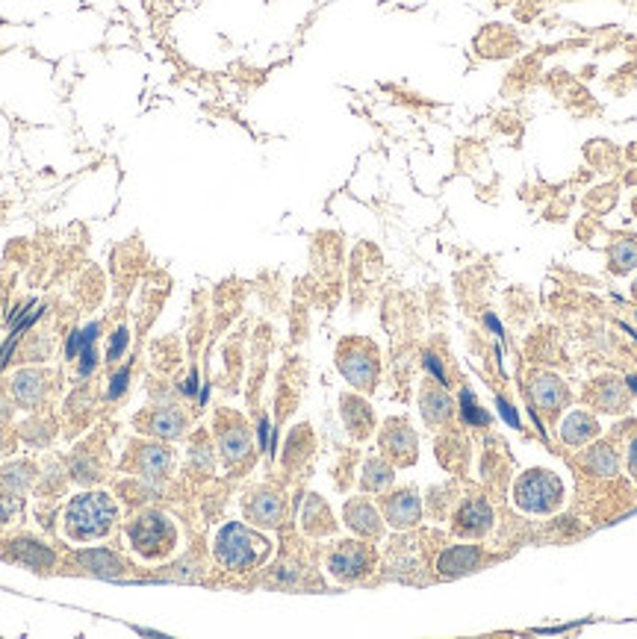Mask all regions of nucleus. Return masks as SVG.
I'll list each match as a JSON object with an SVG mask.
<instances>
[{
  "label": "nucleus",
  "instance_id": "obj_3",
  "mask_svg": "<svg viewBox=\"0 0 637 639\" xmlns=\"http://www.w3.org/2000/svg\"><path fill=\"white\" fill-rule=\"evenodd\" d=\"M516 504L525 510V513H552L561 498H564V486L552 472H543V468H531L516 481L514 489Z\"/></svg>",
  "mask_w": 637,
  "mask_h": 639
},
{
  "label": "nucleus",
  "instance_id": "obj_28",
  "mask_svg": "<svg viewBox=\"0 0 637 639\" xmlns=\"http://www.w3.org/2000/svg\"><path fill=\"white\" fill-rule=\"evenodd\" d=\"M588 466H590L597 475L611 477V475H617L620 460H617V454H614V451L608 448V445H599V448H590V454H588Z\"/></svg>",
  "mask_w": 637,
  "mask_h": 639
},
{
  "label": "nucleus",
  "instance_id": "obj_23",
  "mask_svg": "<svg viewBox=\"0 0 637 639\" xmlns=\"http://www.w3.org/2000/svg\"><path fill=\"white\" fill-rule=\"evenodd\" d=\"M139 468L145 477H159L166 475L168 468H172V454L166 448H142V457H139Z\"/></svg>",
  "mask_w": 637,
  "mask_h": 639
},
{
  "label": "nucleus",
  "instance_id": "obj_2",
  "mask_svg": "<svg viewBox=\"0 0 637 639\" xmlns=\"http://www.w3.org/2000/svg\"><path fill=\"white\" fill-rule=\"evenodd\" d=\"M115 513H119V510H115L110 495H103V493L77 495V498H71V504L66 510V534L74 542L101 539L110 534Z\"/></svg>",
  "mask_w": 637,
  "mask_h": 639
},
{
  "label": "nucleus",
  "instance_id": "obj_14",
  "mask_svg": "<svg viewBox=\"0 0 637 639\" xmlns=\"http://www.w3.org/2000/svg\"><path fill=\"white\" fill-rule=\"evenodd\" d=\"M13 392H15V401L21 407H39L41 398H45V375L41 371H18L15 380H13Z\"/></svg>",
  "mask_w": 637,
  "mask_h": 639
},
{
  "label": "nucleus",
  "instance_id": "obj_9",
  "mask_svg": "<svg viewBox=\"0 0 637 639\" xmlns=\"http://www.w3.org/2000/svg\"><path fill=\"white\" fill-rule=\"evenodd\" d=\"M478 566H481V548L478 546H452L437 560V572L443 578H461V574H470Z\"/></svg>",
  "mask_w": 637,
  "mask_h": 639
},
{
  "label": "nucleus",
  "instance_id": "obj_21",
  "mask_svg": "<svg viewBox=\"0 0 637 639\" xmlns=\"http://www.w3.org/2000/svg\"><path fill=\"white\" fill-rule=\"evenodd\" d=\"M422 415L431 424H440L452 415V398L443 389H428L422 392Z\"/></svg>",
  "mask_w": 637,
  "mask_h": 639
},
{
  "label": "nucleus",
  "instance_id": "obj_4",
  "mask_svg": "<svg viewBox=\"0 0 637 639\" xmlns=\"http://www.w3.org/2000/svg\"><path fill=\"white\" fill-rule=\"evenodd\" d=\"M175 525L163 513H145L130 525V542L142 557H163L175 548Z\"/></svg>",
  "mask_w": 637,
  "mask_h": 639
},
{
  "label": "nucleus",
  "instance_id": "obj_24",
  "mask_svg": "<svg viewBox=\"0 0 637 639\" xmlns=\"http://www.w3.org/2000/svg\"><path fill=\"white\" fill-rule=\"evenodd\" d=\"M458 404H461V419H463V424H470V428H487V424H490V415H487V410L478 407L472 389H461Z\"/></svg>",
  "mask_w": 637,
  "mask_h": 639
},
{
  "label": "nucleus",
  "instance_id": "obj_12",
  "mask_svg": "<svg viewBox=\"0 0 637 639\" xmlns=\"http://www.w3.org/2000/svg\"><path fill=\"white\" fill-rule=\"evenodd\" d=\"M345 525L352 528L354 534L372 537V539L381 537V530H384L378 510L372 507L369 501H363V498H357V501H348V504H345Z\"/></svg>",
  "mask_w": 637,
  "mask_h": 639
},
{
  "label": "nucleus",
  "instance_id": "obj_16",
  "mask_svg": "<svg viewBox=\"0 0 637 639\" xmlns=\"http://www.w3.org/2000/svg\"><path fill=\"white\" fill-rule=\"evenodd\" d=\"M343 419L348 424V430H352L357 439H363V436H369V428H372V410H369V404L366 401H360L354 395H345L343 398Z\"/></svg>",
  "mask_w": 637,
  "mask_h": 639
},
{
  "label": "nucleus",
  "instance_id": "obj_37",
  "mask_svg": "<svg viewBox=\"0 0 637 639\" xmlns=\"http://www.w3.org/2000/svg\"><path fill=\"white\" fill-rule=\"evenodd\" d=\"M184 392H186L189 398L198 395V371H195V368L189 371V377H186V383H184Z\"/></svg>",
  "mask_w": 637,
  "mask_h": 639
},
{
  "label": "nucleus",
  "instance_id": "obj_1",
  "mask_svg": "<svg viewBox=\"0 0 637 639\" xmlns=\"http://www.w3.org/2000/svg\"><path fill=\"white\" fill-rule=\"evenodd\" d=\"M212 551H216V560L225 569L248 572L269 557L272 542L260 534H254L251 528L239 525V521H228V525L216 534V548Z\"/></svg>",
  "mask_w": 637,
  "mask_h": 639
},
{
  "label": "nucleus",
  "instance_id": "obj_27",
  "mask_svg": "<svg viewBox=\"0 0 637 639\" xmlns=\"http://www.w3.org/2000/svg\"><path fill=\"white\" fill-rule=\"evenodd\" d=\"M15 546V554H18V560H24L30 563V566H50L53 563V554L45 548V546H39V542H30V539H21V542H13Z\"/></svg>",
  "mask_w": 637,
  "mask_h": 639
},
{
  "label": "nucleus",
  "instance_id": "obj_7",
  "mask_svg": "<svg viewBox=\"0 0 637 639\" xmlns=\"http://www.w3.org/2000/svg\"><path fill=\"white\" fill-rule=\"evenodd\" d=\"M384 516H387V521H390L392 528H413V525H419L422 504H419L417 489H399V493H392L384 501Z\"/></svg>",
  "mask_w": 637,
  "mask_h": 639
},
{
  "label": "nucleus",
  "instance_id": "obj_22",
  "mask_svg": "<svg viewBox=\"0 0 637 639\" xmlns=\"http://www.w3.org/2000/svg\"><path fill=\"white\" fill-rule=\"evenodd\" d=\"M366 493H384V489L392 484V468L381 460V457H372V460L363 466V477H360Z\"/></svg>",
  "mask_w": 637,
  "mask_h": 639
},
{
  "label": "nucleus",
  "instance_id": "obj_29",
  "mask_svg": "<svg viewBox=\"0 0 637 639\" xmlns=\"http://www.w3.org/2000/svg\"><path fill=\"white\" fill-rule=\"evenodd\" d=\"M127 345H130V330L127 327H119L112 333V339H110V348H106V359H110V363H115V359H121L124 357V351H127Z\"/></svg>",
  "mask_w": 637,
  "mask_h": 639
},
{
  "label": "nucleus",
  "instance_id": "obj_31",
  "mask_svg": "<svg viewBox=\"0 0 637 639\" xmlns=\"http://www.w3.org/2000/svg\"><path fill=\"white\" fill-rule=\"evenodd\" d=\"M15 513H21V498L15 493L0 495V521H13Z\"/></svg>",
  "mask_w": 637,
  "mask_h": 639
},
{
  "label": "nucleus",
  "instance_id": "obj_35",
  "mask_svg": "<svg viewBox=\"0 0 637 639\" xmlns=\"http://www.w3.org/2000/svg\"><path fill=\"white\" fill-rule=\"evenodd\" d=\"M496 404H498V413H502V419L511 424V428H519V415H516V410L511 407V404H507L505 398H498Z\"/></svg>",
  "mask_w": 637,
  "mask_h": 639
},
{
  "label": "nucleus",
  "instance_id": "obj_17",
  "mask_svg": "<svg viewBox=\"0 0 637 639\" xmlns=\"http://www.w3.org/2000/svg\"><path fill=\"white\" fill-rule=\"evenodd\" d=\"M184 428H186V415L177 410H157V413H151V419L145 424V430L166 436V439H175V436L184 433Z\"/></svg>",
  "mask_w": 637,
  "mask_h": 639
},
{
  "label": "nucleus",
  "instance_id": "obj_20",
  "mask_svg": "<svg viewBox=\"0 0 637 639\" xmlns=\"http://www.w3.org/2000/svg\"><path fill=\"white\" fill-rule=\"evenodd\" d=\"M251 451V439H248V430L242 424H233V428L221 430V454H225L228 463H237L242 460Z\"/></svg>",
  "mask_w": 637,
  "mask_h": 639
},
{
  "label": "nucleus",
  "instance_id": "obj_5",
  "mask_svg": "<svg viewBox=\"0 0 637 639\" xmlns=\"http://www.w3.org/2000/svg\"><path fill=\"white\" fill-rule=\"evenodd\" d=\"M339 371L357 389H372L378 380V354L369 342H343L339 348Z\"/></svg>",
  "mask_w": 637,
  "mask_h": 639
},
{
  "label": "nucleus",
  "instance_id": "obj_38",
  "mask_svg": "<svg viewBox=\"0 0 637 639\" xmlns=\"http://www.w3.org/2000/svg\"><path fill=\"white\" fill-rule=\"evenodd\" d=\"M629 475L634 477V484H637V439L632 442V448H629Z\"/></svg>",
  "mask_w": 637,
  "mask_h": 639
},
{
  "label": "nucleus",
  "instance_id": "obj_6",
  "mask_svg": "<svg viewBox=\"0 0 637 639\" xmlns=\"http://www.w3.org/2000/svg\"><path fill=\"white\" fill-rule=\"evenodd\" d=\"M372 563H375V554L363 542H339L327 557V572L336 581H357L372 572Z\"/></svg>",
  "mask_w": 637,
  "mask_h": 639
},
{
  "label": "nucleus",
  "instance_id": "obj_41",
  "mask_svg": "<svg viewBox=\"0 0 637 639\" xmlns=\"http://www.w3.org/2000/svg\"><path fill=\"white\" fill-rule=\"evenodd\" d=\"M632 295L637 297V280H634V286H632Z\"/></svg>",
  "mask_w": 637,
  "mask_h": 639
},
{
  "label": "nucleus",
  "instance_id": "obj_15",
  "mask_svg": "<svg viewBox=\"0 0 637 639\" xmlns=\"http://www.w3.org/2000/svg\"><path fill=\"white\" fill-rule=\"evenodd\" d=\"M597 433H599V424H597V419H590L588 413H570L564 424H561V439L567 445H584Z\"/></svg>",
  "mask_w": 637,
  "mask_h": 639
},
{
  "label": "nucleus",
  "instance_id": "obj_34",
  "mask_svg": "<svg viewBox=\"0 0 637 639\" xmlns=\"http://www.w3.org/2000/svg\"><path fill=\"white\" fill-rule=\"evenodd\" d=\"M257 439H260V451H265L269 454V442H272V424H269V419H263L257 422Z\"/></svg>",
  "mask_w": 637,
  "mask_h": 639
},
{
  "label": "nucleus",
  "instance_id": "obj_19",
  "mask_svg": "<svg viewBox=\"0 0 637 639\" xmlns=\"http://www.w3.org/2000/svg\"><path fill=\"white\" fill-rule=\"evenodd\" d=\"M611 271L617 274H629L632 269H637V236H620L611 244Z\"/></svg>",
  "mask_w": 637,
  "mask_h": 639
},
{
  "label": "nucleus",
  "instance_id": "obj_25",
  "mask_svg": "<svg viewBox=\"0 0 637 639\" xmlns=\"http://www.w3.org/2000/svg\"><path fill=\"white\" fill-rule=\"evenodd\" d=\"M0 484H4L9 493H24V489L33 484V466L27 463H18V466H6L4 472H0Z\"/></svg>",
  "mask_w": 637,
  "mask_h": 639
},
{
  "label": "nucleus",
  "instance_id": "obj_39",
  "mask_svg": "<svg viewBox=\"0 0 637 639\" xmlns=\"http://www.w3.org/2000/svg\"><path fill=\"white\" fill-rule=\"evenodd\" d=\"M484 322H487V327L493 330V333H502V324L496 322V315H493V313H487V315H484Z\"/></svg>",
  "mask_w": 637,
  "mask_h": 639
},
{
  "label": "nucleus",
  "instance_id": "obj_10",
  "mask_svg": "<svg viewBox=\"0 0 637 639\" xmlns=\"http://www.w3.org/2000/svg\"><path fill=\"white\" fill-rule=\"evenodd\" d=\"M246 513L254 525H265V528H278L283 519V501L281 495L269 493V489H260V493H251L246 501Z\"/></svg>",
  "mask_w": 637,
  "mask_h": 639
},
{
  "label": "nucleus",
  "instance_id": "obj_26",
  "mask_svg": "<svg viewBox=\"0 0 637 639\" xmlns=\"http://www.w3.org/2000/svg\"><path fill=\"white\" fill-rule=\"evenodd\" d=\"M597 404L602 410H623L625 407V392L623 386L614 377H605L599 380V386H597Z\"/></svg>",
  "mask_w": 637,
  "mask_h": 639
},
{
  "label": "nucleus",
  "instance_id": "obj_8",
  "mask_svg": "<svg viewBox=\"0 0 637 639\" xmlns=\"http://www.w3.org/2000/svg\"><path fill=\"white\" fill-rule=\"evenodd\" d=\"M381 442H384L387 454L396 457L399 463H413V457H417V433L410 430L405 419H390Z\"/></svg>",
  "mask_w": 637,
  "mask_h": 639
},
{
  "label": "nucleus",
  "instance_id": "obj_13",
  "mask_svg": "<svg viewBox=\"0 0 637 639\" xmlns=\"http://www.w3.org/2000/svg\"><path fill=\"white\" fill-rule=\"evenodd\" d=\"M531 401L537 404V407H543V410H558L561 404L567 401V386H564V380H561L558 375H537L534 380H531Z\"/></svg>",
  "mask_w": 637,
  "mask_h": 639
},
{
  "label": "nucleus",
  "instance_id": "obj_32",
  "mask_svg": "<svg viewBox=\"0 0 637 639\" xmlns=\"http://www.w3.org/2000/svg\"><path fill=\"white\" fill-rule=\"evenodd\" d=\"M94 366H98V351H94V345L83 348V351H80V377L92 375Z\"/></svg>",
  "mask_w": 637,
  "mask_h": 639
},
{
  "label": "nucleus",
  "instance_id": "obj_11",
  "mask_svg": "<svg viewBox=\"0 0 637 639\" xmlns=\"http://www.w3.org/2000/svg\"><path fill=\"white\" fill-rule=\"evenodd\" d=\"M458 525H454V530L463 537H484L487 530H490V521H493V513H490V507H487V501H481V498H472V501H466L461 507V513H458Z\"/></svg>",
  "mask_w": 637,
  "mask_h": 639
},
{
  "label": "nucleus",
  "instance_id": "obj_42",
  "mask_svg": "<svg viewBox=\"0 0 637 639\" xmlns=\"http://www.w3.org/2000/svg\"><path fill=\"white\" fill-rule=\"evenodd\" d=\"M634 212H637V200H634Z\"/></svg>",
  "mask_w": 637,
  "mask_h": 639
},
{
  "label": "nucleus",
  "instance_id": "obj_18",
  "mask_svg": "<svg viewBox=\"0 0 637 639\" xmlns=\"http://www.w3.org/2000/svg\"><path fill=\"white\" fill-rule=\"evenodd\" d=\"M77 560H80V566H86L92 574H103V578H112V574L121 572V560L106 548H89V551H83Z\"/></svg>",
  "mask_w": 637,
  "mask_h": 639
},
{
  "label": "nucleus",
  "instance_id": "obj_33",
  "mask_svg": "<svg viewBox=\"0 0 637 639\" xmlns=\"http://www.w3.org/2000/svg\"><path fill=\"white\" fill-rule=\"evenodd\" d=\"M425 371H431V377L440 383V386H445V371H443V366H440V359H437V354H425Z\"/></svg>",
  "mask_w": 637,
  "mask_h": 639
},
{
  "label": "nucleus",
  "instance_id": "obj_30",
  "mask_svg": "<svg viewBox=\"0 0 637 639\" xmlns=\"http://www.w3.org/2000/svg\"><path fill=\"white\" fill-rule=\"evenodd\" d=\"M127 383H130V366H124V368L115 371L112 380H110V389H106V398H110V401L121 398L124 392H127Z\"/></svg>",
  "mask_w": 637,
  "mask_h": 639
},
{
  "label": "nucleus",
  "instance_id": "obj_40",
  "mask_svg": "<svg viewBox=\"0 0 637 639\" xmlns=\"http://www.w3.org/2000/svg\"><path fill=\"white\" fill-rule=\"evenodd\" d=\"M0 454H6V433L0 430Z\"/></svg>",
  "mask_w": 637,
  "mask_h": 639
},
{
  "label": "nucleus",
  "instance_id": "obj_36",
  "mask_svg": "<svg viewBox=\"0 0 637 639\" xmlns=\"http://www.w3.org/2000/svg\"><path fill=\"white\" fill-rule=\"evenodd\" d=\"M80 348H83L80 330H74V333L68 336V342H66V359H77V357H80Z\"/></svg>",
  "mask_w": 637,
  "mask_h": 639
}]
</instances>
